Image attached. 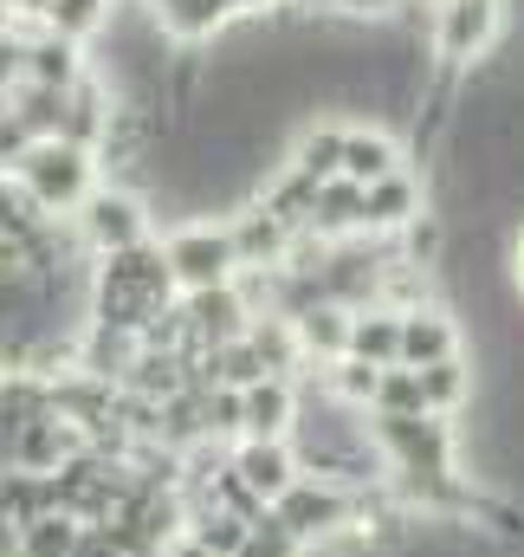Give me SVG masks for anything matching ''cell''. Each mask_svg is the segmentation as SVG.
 Instances as JSON below:
<instances>
[{"instance_id":"1","label":"cell","mask_w":524,"mask_h":557,"mask_svg":"<svg viewBox=\"0 0 524 557\" xmlns=\"http://www.w3.org/2000/svg\"><path fill=\"white\" fill-rule=\"evenodd\" d=\"M291 454L311 480H330L344 493H370L389 480L383 467V447H376V428L363 409L337 403L317 376L298 383V421H291Z\"/></svg>"},{"instance_id":"2","label":"cell","mask_w":524,"mask_h":557,"mask_svg":"<svg viewBox=\"0 0 524 557\" xmlns=\"http://www.w3.org/2000/svg\"><path fill=\"white\" fill-rule=\"evenodd\" d=\"M182 298V285L169 273V253L162 240H142L130 253H111V260H91V285H85V318L91 324H111V331H130L142 337L155 318H169Z\"/></svg>"},{"instance_id":"3","label":"cell","mask_w":524,"mask_h":557,"mask_svg":"<svg viewBox=\"0 0 524 557\" xmlns=\"http://www.w3.org/2000/svg\"><path fill=\"white\" fill-rule=\"evenodd\" d=\"M370 428H376V447H383V467H389L395 493H414V486L466 473L460 467V428H453V416H370Z\"/></svg>"},{"instance_id":"4","label":"cell","mask_w":524,"mask_h":557,"mask_svg":"<svg viewBox=\"0 0 524 557\" xmlns=\"http://www.w3.org/2000/svg\"><path fill=\"white\" fill-rule=\"evenodd\" d=\"M98 169H104L98 149H78V143H65V137H46V143H26V149H20L13 182L33 195L39 214L72 221V214L98 195Z\"/></svg>"},{"instance_id":"5","label":"cell","mask_w":524,"mask_h":557,"mask_svg":"<svg viewBox=\"0 0 524 557\" xmlns=\"http://www.w3.org/2000/svg\"><path fill=\"white\" fill-rule=\"evenodd\" d=\"M72 234L91 260H111V253H130L142 240H155V214H149V195L130 182H98V195L72 214Z\"/></svg>"},{"instance_id":"6","label":"cell","mask_w":524,"mask_h":557,"mask_svg":"<svg viewBox=\"0 0 524 557\" xmlns=\"http://www.w3.org/2000/svg\"><path fill=\"white\" fill-rule=\"evenodd\" d=\"M272 519L311 552H330V545H344L350 532H357V493H344V486H330V480H291L278 499H272Z\"/></svg>"},{"instance_id":"7","label":"cell","mask_w":524,"mask_h":557,"mask_svg":"<svg viewBox=\"0 0 524 557\" xmlns=\"http://www.w3.org/2000/svg\"><path fill=\"white\" fill-rule=\"evenodd\" d=\"M162 253H169V273L182 292H221V285H240V253H234V234L227 221H182L162 234Z\"/></svg>"},{"instance_id":"8","label":"cell","mask_w":524,"mask_h":557,"mask_svg":"<svg viewBox=\"0 0 524 557\" xmlns=\"http://www.w3.org/2000/svg\"><path fill=\"white\" fill-rule=\"evenodd\" d=\"M506 39V0H434V59L447 72H473Z\"/></svg>"},{"instance_id":"9","label":"cell","mask_w":524,"mask_h":557,"mask_svg":"<svg viewBox=\"0 0 524 557\" xmlns=\"http://www.w3.org/2000/svg\"><path fill=\"white\" fill-rule=\"evenodd\" d=\"M175 318H182V350H188V357H208V350L247 337V324H253L240 285H221V292H182V298H175Z\"/></svg>"},{"instance_id":"10","label":"cell","mask_w":524,"mask_h":557,"mask_svg":"<svg viewBox=\"0 0 524 557\" xmlns=\"http://www.w3.org/2000/svg\"><path fill=\"white\" fill-rule=\"evenodd\" d=\"M227 234H234L240 273H272V267H285V260H291V247H298V234L265 208L260 195H253L247 208H234V214H227Z\"/></svg>"},{"instance_id":"11","label":"cell","mask_w":524,"mask_h":557,"mask_svg":"<svg viewBox=\"0 0 524 557\" xmlns=\"http://www.w3.org/2000/svg\"><path fill=\"white\" fill-rule=\"evenodd\" d=\"M447 357H466V331L447 305L401 311V370H434Z\"/></svg>"},{"instance_id":"12","label":"cell","mask_w":524,"mask_h":557,"mask_svg":"<svg viewBox=\"0 0 524 557\" xmlns=\"http://www.w3.org/2000/svg\"><path fill=\"white\" fill-rule=\"evenodd\" d=\"M363 201H370V240H395L401 227H414V221L434 208V195H427V182H421L414 169L383 175L376 188H363Z\"/></svg>"},{"instance_id":"13","label":"cell","mask_w":524,"mask_h":557,"mask_svg":"<svg viewBox=\"0 0 524 557\" xmlns=\"http://www.w3.org/2000/svg\"><path fill=\"white\" fill-rule=\"evenodd\" d=\"M234 480L272 512V499H278L291 480H304V467H298L291 441H234Z\"/></svg>"},{"instance_id":"14","label":"cell","mask_w":524,"mask_h":557,"mask_svg":"<svg viewBox=\"0 0 524 557\" xmlns=\"http://www.w3.org/2000/svg\"><path fill=\"white\" fill-rule=\"evenodd\" d=\"M291 331H298V350H304V376H324L330 363L350 357V311L330 305V298L304 305V311L291 318ZM304 376H298V383H304Z\"/></svg>"},{"instance_id":"15","label":"cell","mask_w":524,"mask_h":557,"mask_svg":"<svg viewBox=\"0 0 524 557\" xmlns=\"http://www.w3.org/2000/svg\"><path fill=\"white\" fill-rule=\"evenodd\" d=\"M291 421H298L291 376H265L253 389H240V441H291Z\"/></svg>"},{"instance_id":"16","label":"cell","mask_w":524,"mask_h":557,"mask_svg":"<svg viewBox=\"0 0 524 557\" xmlns=\"http://www.w3.org/2000/svg\"><path fill=\"white\" fill-rule=\"evenodd\" d=\"M46 416H52V383L20 370V363H0V460H7V447L33 421H46Z\"/></svg>"},{"instance_id":"17","label":"cell","mask_w":524,"mask_h":557,"mask_svg":"<svg viewBox=\"0 0 524 557\" xmlns=\"http://www.w3.org/2000/svg\"><path fill=\"white\" fill-rule=\"evenodd\" d=\"M395 169H408V149H401L395 131H383V124H344V182L376 188Z\"/></svg>"},{"instance_id":"18","label":"cell","mask_w":524,"mask_h":557,"mask_svg":"<svg viewBox=\"0 0 524 557\" xmlns=\"http://www.w3.org/2000/svg\"><path fill=\"white\" fill-rule=\"evenodd\" d=\"M20 39H26V85L72 91V85L91 78V59H85L78 39H59V33H46V26H33V33H20Z\"/></svg>"},{"instance_id":"19","label":"cell","mask_w":524,"mask_h":557,"mask_svg":"<svg viewBox=\"0 0 524 557\" xmlns=\"http://www.w3.org/2000/svg\"><path fill=\"white\" fill-rule=\"evenodd\" d=\"M149 13H155V26L175 46H208V39H221L240 20L234 0H149Z\"/></svg>"},{"instance_id":"20","label":"cell","mask_w":524,"mask_h":557,"mask_svg":"<svg viewBox=\"0 0 524 557\" xmlns=\"http://www.w3.org/2000/svg\"><path fill=\"white\" fill-rule=\"evenodd\" d=\"M311 234L317 240H363L370 234V201H363V188L357 182H324L317 188V221H311Z\"/></svg>"},{"instance_id":"21","label":"cell","mask_w":524,"mask_h":557,"mask_svg":"<svg viewBox=\"0 0 524 557\" xmlns=\"http://www.w3.org/2000/svg\"><path fill=\"white\" fill-rule=\"evenodd\" d=\"M350 357H363L376 370H401V311H389V305L350 311Z\"/></svg>"},{"instance_id":"22","label":"cell","mask_w":524,"mask_h":557,"mask_svg":"<svg viewBox=\"0 0 524 557\" xmlns=\"http://www.w3.org/2000/svg\"><path fill=\"white\" fill-rule=\"evenodd\" d=\"M111 117H117V91L91 72L85 85H72V104H65V143L98 149V143H104V131H111Z\"/></svg>"},{"instance_id":"23","label":"cell","mask_w":524,"mask_h":557,"mask_svg":"<svg viewBox=\"0 0 524 557\" xmlns=\"http://www.w3.org/2000/svg\"><path fill=\"white\" fill-rule=\"evenodd\" d=\"M0 512L26 532V525H39V519H52L59 512V486H52V473H20V467H0Z\"/></svg>"},{"instance_id":"24","label":"cell","mask_w":524,"mask_h":557,"mask_svg":"<svg viewBox=\"0 0 524 557\" xmlns=\"http://www.w3.org/2000/svg\"><path fill=\"white\" fill-rule=\"evenodd\" d=\"M285 162L304 175V182H337L344 175V124H304L298 137H291V149H285Z\"/></svg>"},{"instance_id":"25","label":"cell","mask_w":524,"mask_h":557,"mask_svg":"<svg viewBox=\"0 0 524 557\" xmlns=\"http://www.w3.org/2000/svg\"><path fill=\"white\" fill-rule=\"evenodd\" d=\"M421 376V403H427V416H466L473 409V357H447V363H434V370H414Z\"/></svg>"},{"instance_id":"26","label":"cell","mask_w":524,"mask_h":557,"mask_svg":"<svg viewBox=\"0 0 524 557\" xmlns=\"http://www.w3.org/2000/svg\"><path fill=\"white\" fill-rule=\"evenodd\" d=\"M65 104H72V91H52V85H20L13 98H7V117L26 131L33 143L46 137H65Z\"/></svg>"},{"instance_id":"27","label":"cell","mask_w":524,"mask_h":557,"mask_svg":"<svg viewBox=\"0 0 524 557\" xmlns=\"http://www.w3.org/2000/svg\"><path fill=\"white\" fill-rule=\"evenodd\" d=\"M247 532H253V519H240V512H227V506H188V539H195L201 552L240 557Z\"/></svg>"},{"instance_id":"28","label":"cell","mask_w":524,"mask_h":557,"mask_svg":"<svg viewBox=\"0 0 524 557\" xmlns=\"http://www.w3.org/2000/svg\"><path fill=\"white\" fill-rule=\"evenodd\" d=\"M39 26H46V33H59V39H78V46H91V39L111 26V0H46Z\"/></svg>"},{"instance_id":"29","label":"cell","mask_w":524,"mask_h":557,"mask_svg":"<svg viewBox=\"0 0 524 557\" xmlns=\"http://www.w3.org/2000/svg\"><path fill=\"white\" fill-rule=\"evenodd\" d=\"M317 383H324L337 403H350V409H363V416H370V409H376V389H383V370H376V363H363V357H344V363H330Z\"/></svg>"},{"instance_id":"30","label":"cell","mask_w":524,"mask_h":557,"mask_svg":"<svg viewBox=\"0 0 524 557\" xmlns=\"http://www.w3.org/2000/svg\"><path fill=\"white\" fill-rule=\"evenodd\" d=\"M78 519L72 512H52V519H39V525H26L20 532V557H72L78 552Z\"/></svg>"},{"instance_id":"31","label":"cell","mask_w":524,"mask_h":557,"mask_svg":"<svg viewBox=\"0 0 524 557\" xmlns=\"http://www.w3.org/2000/svg\"><path fill=\"white\" fill-rule=\"evenodd\" d=\"M201 428H208V441H240V389H201Z\"/></svg>"},{"instance_id":"32","label":"cell","mask_w":524,"mask_h":557,"mask_svg":"<svg viewBox=\"0 0 524 557\" xmlns=\"http://www.w3.org/2000/svg\"><path fill=\"white\" fill-rule=\"evenodd\" d=\"M39 221H52V214H39V208H33V195H26L13 175H0V240H20V234H33Z\"/></svg>"},{"instance_id":"33","label":"cell","mask_w":524,"mask_h":557,"mask_svg":"<svg viewBox=\"0 0 524 557\" xmlns=\"http://www.w3.org/2000/svg\"><path fill=\"white\" fill-rule=\"evenodd\" d=\"M370 416H427L421 376H414V370H383V389H376V409H370Z\"/></svg>"},{"instance_id":"34","label":"cell","mask_w":524,"mask_h":557,"mask_svg":"<svg viewBox=\"0 0 524 557\" xmlns=\"http://www.w3.org/2000/svg\"><path fill=\"white\" fill-rule=\"evenodd\" d=\"M240 557H304V545H298L272 512H260V519H253V532H247V545H240Z\"/></svg>"},{"instance_id":"35","label":"cell","mask_w":524,"mask_h":557,"mask_svg":"<svg viewBox=\"0 0 524 557\" xmlns=\"http://www.w3.org/2000/svg\"><path fill=\"white\" fill-rule=\"evenodd\" d=\"M72 557H124V545L111 539V525H85V532H78V552H72Z\"/></svg>"},{"instance_id":"36","label":"cell","mask_w":524,"mask_h":557,"mask_svg":"<svg viewBox=\"0 0 524 557\" xmlns=\"http://www.w3.org/2000/svg\"><path fill=\"white\" fill-rule=\"evenodd\" d=\"M395 7H401V0H337V13H344V20H357V26H376V20H389Z\"/></svg>"},{"instance_id":"37","label":"cell","mask_w":524,"mask_h":557,"mask_svg":"<svg viewBox=\"0 0 524 557\" xmlns=\"http://www.w3.org/2000/svg\"><path fill=\"white\" fill-rule=\"evenodd\" d=\"M506 278H512V292L524 298V221L512 227V240H506Z\"/></svg>"},{"instance_id":"38","label":"cell","mask_w":524,"mask_h":557,"mask_svg":"<svg viewBox=\"0 0 524 557\" xmlns=\"http://www.w3.org/2000/svg\"><path fill=\"white\" fill-rule=\"evenodd\" d=\"M0 557H20V525L0 512Z\"/></svg>"},{"instance_id":"39","label":"cell","mask_w":524,"mask_h":557,"mask_svg":"<svg viewBox=\"0 0 524 557\" xmlns=\"http://www.w3.org/2000/svg\"><path fill=\"white\" fill-rule=\"evenodd\" d=\"M20 33V7L13 0H0V39H13Z\"/></svg>"},{"instance_id":"40","label":"cell","mask_w":524,"mask_h":557,"mask_svg":"<svg viewBox=\"0 0 524 557\" xmlns=\"http://www.w3.org/2000/svg\"><path fill=\"white\" fill-rule=\"evenodd\" d=\"M162 557H214V552H201V545H195V539L182 532V539H175V545H169V552H162Z\"/></svg>"},{"instance_id":"41","label":"cell","mask_w":524,"mask_h":557,"mask_svg":"<svg viewBox=\"0 0 524 557\" xmlns=\"http://www.w3.org/2000/svg\"><path fill=\"white\" fill-rule=\"evenodd\" d=\"M285 7H298V13H324V7H337V0H285Z\"/></svg>"},{"instance_id":"42","label":"cell","mask_w":524,"mask_h":557,"mask_svg":"<svg viewBox=\"0 0 524 557\" xmlns=\"http://www.w3.org/2000/svg\"><path fill=\"white\" fill-rule=\"evenodd\" d=\"M0 175H13V169H7V156H0Z\"/></svg>"}]
</instances>
